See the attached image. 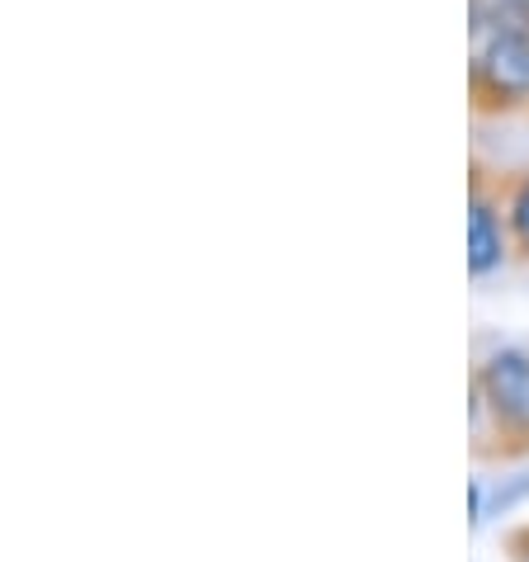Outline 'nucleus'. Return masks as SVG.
Segmentation results:
<instances>
[{
    "label": "nucleus",
    "mask_w": 529,
    "mask_h": 562,
    "mask_svg": "<svg viewBox=\"0 0 529 562\" xmlns=\"http://www.w3.org/2000/svg\"><path fill=\"white\" fill-rule=\"evenodd\" d=\"M529 100V0H496L473 14V104L516 109Z\"/></svg>",
    "instance_id": "obj_1"
},
{
    "label": "nucleus",
    "mask_w": 529,
    "mask_h": 562,
    "mask_svg": "<svg viewBox=\"0 0 529 562\" xmlns=\"http://www.w3.org/2000/svg\"><path fill=\"white\" fill-rule=\"evenodd\" d=\"M482 393L492 397V407L502 412L506 420H529V359L506 350L496 355L487 369H482Z\"/></svg>",
    "instance_id": "obj_2"
},
{
    "label": "nucleus",
    "mask_w": 529,
    "mask_h": 562,
    "mask_svg": "<svg viewBox=\"0 0 529 562\" xmlns=\"http://www.w3.org/2000/svg\"><path fill=\"white\" fill-rule=\"evenodd\" d=\"M469 265L473 274H487L492 265H502V217L482 194H473L469 209Z\"/></svg>",
    "instance_id": "obj_3"
},
{
    "label": "nucleus",
    "mask_w": 529,
    "mask_h": 562,
    "mask_svg": "<svg viewBox=\"0 0 529 562\" xmlns=\"http://www.w3.org/2000/svg\"><path fill=\"white\" fill-rule=\"evenodd\" d=\"M510 227H516L520 246L529 251V176L516 184V194H510Z\"/></svg>",
    "instance_id": "obj_4"
}]
</instances>
